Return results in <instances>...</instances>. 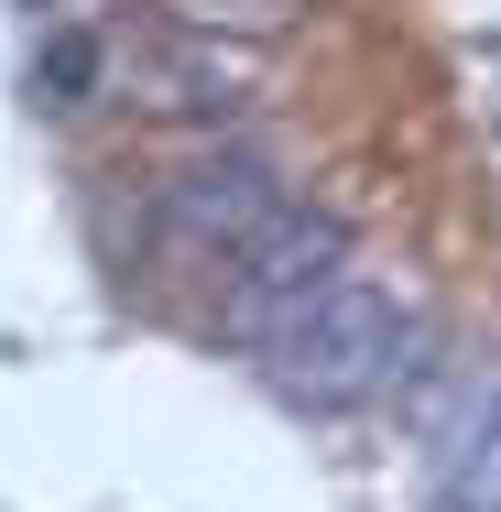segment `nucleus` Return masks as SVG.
<instances>
[{"mask_svg":"<svg viewBox=\"0 0 501 512\" xmlns=\"http://www.w3.org/2000/svg\"><path fill=\"white\" fill-rule=\"evenodd\" d=\"M327 273H349V229H338V218L284 207V218L229 262V338H251V349H262V338H273V327H284Z\"/></svg>","mask_w":501,"mask_h":512,"instance_id":"nucleus-3","label":"nucleus"},{"mask_svg":"<svg viewBox=\"0 0 501 512\" xmlns=\"http://www.w3.org/2000/svg\"><path fill=\"white\" fill-rule=\"evenodd\" d=\"M88 88H99V33H88V22H55L44 55H33V99H44V109H77Z\"/></svg>","mask_w":501,"mask_h":512,"instance_id":"nucleus-5","label":"nucleus"},{"mask_svg":"<svg viewBox=\"0 0 501 512\" xmlns=\"http://www.w3.org/2000/svg\"><path fill=\"white\" fill-rule=\"evenodd\" d=\"M425 502H436V512H501V360H491V371H469L458 414L436 425Z\"/></svg>","mask_w":501,"mask_h":512,"instance_id":"nucleus-4","label":"nucleus"},{"mask_svg":"<svg viewBox=\"0 0 501 512\" xmlns=\"http://www.w3.org/2000/svg\"><path fill=\"white\" fill-rule=\"evenodd\" d=\"M414 349H425V327L403 295H382L371 273H327L316 295H305L273 338H262V382L305 414H360L382 404L403 371H414Z\"/></svg>","mask_w":501,"mask_h":512,"instance_id":"nucleus-1","label":"nucleus"},{"mask_svg":"<svg viewBox=\"0 0 501 512\" xmlns=\"http://www.w3.org/2000/svg\"><path fill=\"white\" fill-rule=\"evenodd\" d=\"M284 207H295V197L273 186V164H262V153H197V164H175V175H164V240H175V251H197V262H240Z\"/></svg>","mask_w":501,"mask_h":512,"instance_id":"nucleus-2","label":"nucleus"}]
</instances>
